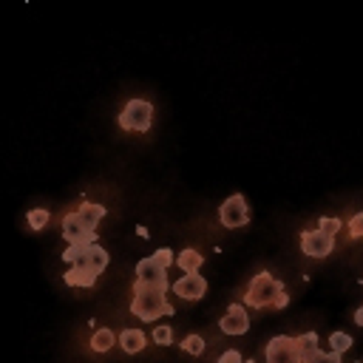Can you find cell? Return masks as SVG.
Here are the masks:
<instances>
[{"mask_svg": "<svg viewBox=\"0 0 363 363\" xmlns=\"http://www.w3.org/2000/svg\"><path fill=\"white\" fill-rule=\"evenodd\" d=\"M62 258L71 264V269L62 275L68 286H94L99 272L108 267V252L99 244H88V247H68L62 252Z\"/></svg>", "mask_w": 363, "mask_h": 363, "instance_id": "obj_1", "label": "cell"}, {"mask_svg": "<svg viewBox=\"0 0 363 363\" xmlns=\"http://www.w3.org/2000/svg\"><path fill=\"white\" fill-rule=\"evenodd\" d=\"M130 312H133L139 320H156L159 315H173V306L164 301V289H156V286H139V284H133Z\"/></svg>", "mask_w": 363, "mask_h": 363, "instance_id": "obj_2", "label": "cell"}, {"mask_svg": "<svg viewBox=\"0 0 363 363\" xmlns=\"http://www.w3.org/2000/svg\"><path fill=\"white\" fill-rule=\"evenodd\" d=\"M278 292H284V284L272 272H255L247 286L244 303H250V309H267V306H272Z\"/></svg>", "mask_w": 363, "mask_h": 363, "instance_id": "obj_3", "label": "cell"}, {"mask_svg": "<svg viewBox=\"0 0 363 363\" xmlns=\"http://www.w3.org/2000/svg\"><path fill=\"white\" fill-rule=\"evenodd\" d=\"M153 122V105L147 99H130L122 113H119V128L122 130H133V133H145Z\"/></svg>", "mask_w": 363, "mask_h": 363, "instance_id": "obj_4", "label": "cell"}, {"mask_svg": "<svg viewBox=\"0 0 363 363\" xmlns=\"http://www.w3.org/2000/svg\"><path fill=\"white\" fill-rule=\"evenodd\" d=\"M62 235L68 241V247H88V244H96V230L74 210L62 218Z\"/></svg>", "mask_w": 363, "mask_h": 363, "instance_id": "obj_5", "label": "cell"}, {"mask_svg": "<svg viewBox=\"0 0 363 363\" xmlns=\"http://www.w3.org/2000/svg\"><path fill=\"white\" fill-rule=\"evenodd\" d=\"M218 218L227 230H235V227H244L250 221V204L241 193H233L221 207H218Z\"/></svg>", "mask_w": 363, "mask_h": 363, "instance_id": "obj_6", "label": "cell"}, {"mask_svg": "<svg viewBox=\"0 0 363 363\" xmlns=\"http://www.w3.org/2000/svg\"><path fill=\"white\" fill-rule=\"evenodd\" d=\"M301 250H303V255H309V258H326V255L335 250V235L326 233L323 227L306 230V233H301Z\"/></svg>", "mask_w": 363, "mask_h": 363, "instance_id": "obj_7", "label": "cell"}, {"mask_svg": "<svg viewBox=\"0 0 363 363\" xmlns=\"http://www.w3.org/2000/svg\"><path fill=\"white\" fill-rule=\"evenodd\" d=\"M167 267H162L159 261H156V255H150V258H142L139 264H136V284L139 286H156V289H170V284H167V272H164Z\"/></svg>", "mask_w": 363, "mask_h": 363, "instance_id": "obj_8", "label": "cell"}, {"mask_svg": "<svg viewBox=\"0 0 363 363\" xmlns=\"http://www.w3.org/2000/svg\"><path fill=\"white\" fill-rule=\"evenodd\" d=\"M264 357H267V363H301L298 343H295V337H286V335L272 337L264 349Z\"/></svg>", "mask_w": 363, "mask_h": 363, "instance_id": "obj_9", "label": "cell"}, {"mask_svg": "<svg viewBox=\"0 0 363 363\" xmlns=\"http://www.w3.org/2000/svg\"><path fill=\"white\" fill-rule=\"evenodd\" d=\"M173 292L182 295L184 301H199V298H204V292H207V281H204L199 272H184V275L173 284Z\"/></svg>", "mask_w": 363, "mask_h": 363, "instance_id": "obj_10", "label": "cell"}, {"mask_svg": "<svg viewBox=\"0 0 363 363\" xmlns=\"http://www.w3.org/2000/svg\"><path fill=\"white\" fill-rule=\"evenodd\" d=\"M218 329L227 335H244L250 329V315L244 309V303H233L227 306V315L218 320Z\"/></svg>", "mask_w": 363, "mask_h": 363, "instance_id": "obj_11", "label": "cell"}, {"mask_svg": "<svg viewBox=\"0 0 363 363\" xmlns=\"http://www.w3.org/2000/svg\"><path fill=\"white\" fill-rule=\"evenodd\" d=\"M145 335L139 332V329H122L119 332V346L128 352V354H136V352H142L145 349Z\"/></svg>", "mask_w": 363, "mask_h": 363, "instance_id": "obj_12", "label": "cell"}, {"mask_svg": "<svg viewBox=\"0 0 363 363\" xmlns=\"http://www.w3.org/2000/svg\"><path fill=\"white\" fill-rule=\"evenodd\" d=\"M176 264L182 267V272H199V267L204 264V255H201L199 250L187 247V250H182V252L176 255Z\"/></svg>", "mask_w": 363, "mask_h": 363, "instance_id": "obj_13", "label": "cell"}, {"mask_svg": "<svg viewBox=\"0 0 363 363\" xmlns=\"http://www.w3.org/2000/svg\"><path fill=\"white\" fill-rule=\"evenodd\" d=\"M91 227H96L102 218H105V207L102 204H96V201H85V204H79V210H77Z\"/></svg>", "mask_w": 363, "mask_h": 363, "instance_id": "obj_14", "label": "cell"}, {"mask_svg": "<svg viewBox=\"0 0 363 363\" xmlns=\"http://www.w3.org/2000/svg\"><path fill=\"white\" fill-rule=\"evenodd\" d=\"M295 343H298V354H301V360H303V357H312V354L320 349L315 332H303L301 337H295Z\"/></svg>", "mask_w": 363, "mask_h": 363, "instance_id": "obj_15", "label": "cell"}, {"mask_svg": "<svg viewBox=\"0 0 363 363\" xmlns=\"http://www.w3.org/2000/svg\"><path fill=\"white\" fill-rule=\"evenodd\" d=\"M113 346V329H96L94 335H91V349L94 352H108Z\"/></svg>", "mask_w": 363, "mask_h": 363, "instance_id": "obj_16", "label": "cell"}, {"mask_svg": "<svg viewBox=\"0 0 363 363\" xmlns=\"http://www.w3.org/2000/svg\"><path fill=\"white\" fill-rule=\"evenodd\" d=\"M28 227L31 230H43L45 224H48V210L45 207H34V210H28Z\"/></svg>", "mask_w": 363, "mask_h": 363, "instance_id": "obj_17", "label": "cell"}, {"mask_svg": "<svg viewBox=\"0 0 363 363\" xmlns=\"http://www.w3.org/2000/svg\"><path fill=\"white\" fill-rule=\"evenodd\" d=\"M301 363H343V360H340V352H320L318 349L312 357H303Z\"/></svg>", "mask_w": 363, "mask_h": 363, "instance_id": "obj_18", "label": "cell"}, {"mask_svg": "<svg viewBox=\"0 0 363 363\" xmlns=\"http://www.w3.org/2000/svg\"><path fill=\"white\" fill-rule=\"evenodd\" d=\"M182 349H184L187 354H201V352H204V337H199V335H187V337L182 340Z\"/></svg>", "mask_w": 363, "mask_h": 363, "instance_id": "obj_19", "label": "cell"}, {"mask_svg": "<svg viewBox=\"0 0 363 363\" xmlns=\"http://www.w3.org/2000/svg\"><path fill=\"white\" fill-rule=\"evenodd\" d=\"M329 346H332V352H346L349 346H352V337L346 335V332H332V337H329Z\"/></svg>", "mask_w": 363, "mask_h": 363, "instance_id": "obj_20", "label": "cell"}, {"mask_svg": "<svg viewBox=\"0 0 363 363\" xmlns=\"http://www.w3.org/2000/svg\"><path fill=\"white\" fill-rule=\"evenodd\" d=\"M153 340H156L159 346H170V343H173V329H170V326H156V329H153Z\"/></svg>", "mask_w": 363, "mask_h": 363, "instance_id": "obj_21", "label": "cell"}, {"mask_svg": "<svg viewBox=\"0 0 363 363\" xmlns=\"http://www.w3.org/2000/svg\"><path fill=\"white\" fill-rule=\"evenodd\" d=\"M318 227H323L326 233H332V235H335V233L340 230V218H335V216H323V218L318 221Z\"/></svg>", "mask_w": 363, "mask_h": 363, "instance_id": "obj_22", "label": "cell"}, {"mask_svg": "<svg viewBox=\"0 0 363 363\" xmlns=\"http://www.w3.org/2000/svg\"><path fill=\"white\" fill-rule=\"evenodd\" d=\"M349 235H352V238H360V235H363V213L352 216V221H349Z\"/></svg>", "mask_w": 363, "mask_h": 363, "instance_id": "obj_23", "label": "cell"}, {"mask_svg": "<svg viewBox=\"0 0 363 363\" xmlns=\"http://www.w3.org/2000/svg\"><path fill=\"white\" fill-rule=\"evenodd\" d=\"M153 255H156V261H159L162 267H170V264L176 261V255H173V250H167V247H162V250H156Z\"/></svg>", "mask_w": 363, "mask_h": 363, "instance_id": "obj_24", "label": "cell"}, {"mask_svg": "<svg viewBox=\"0 0 363 363\" xmlns=\"http://www.w3.org/2000/svg\"><path fill=\"white\" fill-rule=\"evenodd\" d=\"M241 360H244V357H241L235 349H227V352L218 357V363H241Z\"/></svg>", "mask_w": 363, "mask_h": 363, "instance_id": "obj_25", "label": "cell"}, {"mask_svg": "<svg viewBox=\"0 0 363 363\" xmlns=\"http://www.w3.org/2000/svg\"><path fill=\"white\" fill-rule=\"evenodd\" d=\"M286 303H289V295H286V292H278V295H275V301H272V306H275V309H284Z\"/></svg>", "mask_w": 363, "mask_h": 363, "instance_id": "obj_26", "label": "cell"}, {"mask_svg": "<svg viewBox=\"0 0 363 363\" xmlns=\"http://www.w3.org/2000/svg\"><path fill=\"white\" fill-rule=\"evenodd\" d=\"M354 323H357V326H360V329H363V306H360V309H357V312H354Z\"/></svg>", "mask_w": 363, "mask_h": 363, "instance_id": "obj_27", "label": "cell"}, {"mask_svg": "<svg viewBox=\"0 0 363 363\" xmlns=\"http://www.w3.org/2000/svg\"><path fill=\"white\" fill-rule=\"evenodd\" d=\"M241 363H252V360H241Z\"/></svg>", "mask_w": 363, "mask_h": 363, "instance_id": "obj_28", "label": "cell"}]
</instances>
